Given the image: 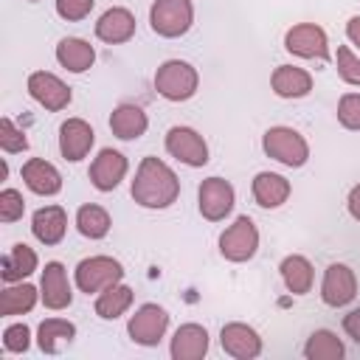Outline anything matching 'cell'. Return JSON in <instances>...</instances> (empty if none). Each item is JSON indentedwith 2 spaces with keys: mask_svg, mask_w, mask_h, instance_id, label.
I'll list each match as a JSON object with an SVG mask.
<instances>
[{
  "mask_svg": "<svg viewBox=\"0 0 360 360\" xmlns=\"http://www.w3.org/2000/svg\"><path fill=\"white\" fill-rule=\"evenodd\" d=\"M132 200L143 208H169L180 194L177 174L158 158H143L132 180Z\"/></svg>",
  "mask_w": 360,
  "mask_h": 360,
  "instance_id": "1",
  "label": "cell"
},
{
  "mask_svg": "<svg viewBox=\"0 0 360 360\" xmlns=\"http://www.w3.org/2000/svg\"><path fill=\"white\" fill-rule=\"evenodd\" d=\"M200 87L197 68L183 59H169L155 73V90L166 101H188Z\"/></svg>",
  "mask_w": 360,
  "mask_h": 360,
  "instance_id": "2",
  "label": "cell"
},
{
  "mask_svg": "<svg viewBox=\"0 0 360 360\" xmlns=\"http://www.w3.org/2000/svg\"><path fill=\"white\" fill-rule=\"evenodd\" d=\"M262 146H264L267 158H273V160H278L290 169L304 166L307 158H309V143L292 127H270L262 138Z\"/></svg>",
  "mask_w": 360,
  "mask_h": 360,
  "instance_id": "3",
  "label": "cell"
},
{
  "mask_svg": "<svg viewBox=\"0 0 360 360\" xmlns=\"http://www.w3.org/2000/svg\"><path fill=\"white\" fill-rule=\"evenodd\" d=\"M194 22L191 0H155L149 8V25L158 37L174 39L183 37Z\"/></svg>",
  "mask_w": 360,
  "mask_h": 360,
  "instance_id": "4",
  "label": "cell"
},
{
  "mask_svg": "<svg viewBox=\"0 0 360 360\" xmlns=\"http://www.w3.org/2000/svg\"><path fill=\"white\" fill-rule=\"evenodd\" d=\"M124 278V267L112 256H90L76 264V287L82 292H101Z\"/></svg>",
  "mask_w": 360,
  "mask_h": 360,
  "instance_id": "5",
  "label": "cell"
},
{
  "mask_svg": "<svg viewBox=\"0 0 360 360\" xmlns=\"http://www.w3.org/2000/svg\"><path fill=\"white\" fill-rule=\"evenodd\" d=\"M259 248V231L253 225L250 217H236L233 225H228L219 236V253L228 259V262H248L253 259Z\"/></svg>",
  "mask_w": 360,
  "mask_h": 360,
  "instance_id": "6",
  "label": "cell"
},
{
  "mask_svg": "<svg viewBox=\"0 0 360 360\" xmlns=\"http://www.w3.org/2000/svg\"><path fill=\"white\" fill-rule=\"evenodd\" d=\"M284 48L301 59H329V39L326 31L315 22H298L284 34Z\"/></svg>",
  "mask_w": 360,
  "mask_h": 360,
  "instance_id": "7",
  "label": "cell"
},
{
  "mask_svg": "<svg viewBox=\"0 0 360 360\" xmlns=\"http://www.w3.org/2000/svg\"><path fill=\"white\" fill-rule=\"evenodd\" d=\"M166 152L172 158H177L180 163L194 166V169H200V166L208 163V143L191 127H172L166 132Z\"/></svg>",
  "mask_w": 360,
  "mask_h": 360,
  "instance_id": "8",
  "label": "cell"
},
{
  "mask_svg": "<svg viewBox=\"0 0 360 360\" xmlns=\"http://www.w3.org/2000/svg\"><path fill=\"white\" fill-rule=\"evenodd\" d=\"M197 202H200V214L208 222H219V219H225L233 211L236 191H233V186L228 180L208 177V180H202V186L197 191Z\"/></svg>",
  "mask_w": 360,
  "mask_h": 360,
  "instance_id": "9",
  "label": "cell"
},
{
  "mask_svg": "<svg viewBox=\"0 0 360 360\" xmlns=\"http://www.w3.org/2000/svg\"><path fill=\"white\" fill-rule=\"evenodd\" d=\"M166 326H169V312L163 307H158V304H143L129 318L127 332L141 346H158L160 338L166 335Z\"/></svg>",
  "mask_w": 360,
  "mask_h": 360,
  "instance_id": "10",
  "label": "cell"
},
{
  "mask_svg": "<svg viewBox=\"0 0 360 360\" xmlns=\"http://www.w3.org/2000/svg\"><path fill=\"white\" fill-rule=\"evenodd\" d=\"M357 295V276L349 264H329L321 281V298L326 307H346Z\"/></svg>",
  "mask_w": 360,
  "mask_h": 360,
  "instance_id": "11",
  "label": "cell"
},
{
  "mask_svg": "<svg viewBox=\"0 0 360 360\" xmlns=\"http://www.w3.org/2000/svg\"><path fill=\"white\" fill-rule=\"evenodd\" d=\"M28 93H31L34 101H39L51 112H59L70 104V87L48 70H34L28 76Z\"/></svg>",
  "mask_w": 360,
  "mask_h": 360,
  "instance_id": "12",
  "label": "cell"
},
{
  "mask_svg": "<svg viewBox=\"0 0 360 360\" xmlns=\"http://www.w3.org/2000/svg\"><path fill=\"white\" fill-rule=\"evenodd\" d=\"M219 343H222L225 354H231L236 360H253V357L262 354V338H259V332L253 326H248V323H239V321L222 326Z\"/></svg>",
  "mask_w": 360,
  "mask_h": 360,
  "instance_id": "13",
  "label": "cell"
},
{
  "mask_svg": "<svg viewBox=\"0 0 360 360\" xmlns=\"http://www.w3.org/2000/svg\"><path fill=\"white\" fill-rule=\"evenodd\" d=\"M93 141H96V132L84 118H68L59 127V152L70 163L87 158V152L93 149Z\"/></svg>",
  "mask_w": 360,
  "mask_h": 360,
  "instance_id": "14",
  "label": "cell"
},
{
  "mask_svg": "<svg viewBox=\"0 0 360 360\" xmlns=\"http://www.w3.org/2000/svg\"><path fill=\"white\" fill-rule=\"evenodd\" d=\"M135 34V14L124 6H112L107 8L98 22H96V37L107 45H121V42H129Z\"/></svg>",
  "mask_w": 360,
  "mask_h": 360,
  "instance_id": "15",
  "label": "cell"
},
{
  "mask_svg": "<svg viewBox=\"0 0 360 360\" xmlns=\"http://www.w3.org/2000/svg\"><path fill=\"white\" fill-rule=\"evenodd\" d=\"M127 169H129V163H127V158H124L121 152H115V149H101L98 158L90 163V183H93L98 191H112V188L124 180Z\"/></svg>",
  "mask_w": 360,
  "mask_h": 360,
  "instance_id": "16",
  "label": "cell"
},
{
  "mask_svg": "<svg viewBox=\"0 0 360 360\" xmlns=\"http://www.w3.org/2000/svg\"><path fill=\"white\" fill-rule=\"evenodd\" d=\"M39 295H42V304L48 309H65L70 307L73 301V292H70V281H68V273L59 262H48L45 270H42V281H39Z\"/></svg>",
  "mask_w": 360,
  "mask_h": 360,
  "instance_id": "17",
  "label": "cell"
},
{
  "mask_svg": "<svg viewBox=\"0 0 360 360\" xmlns=\"http://www.w3.org/2000/svg\"><path fill=\"white\" fill-rule=\"evenodd\" d=\"M31 231L42 245H59L68 231V214L62 205H42L31 217Z\"/></svg>",
  "mask_w": 360,
  "mask_h": 360,
  "instance_id": "18",
  "label": "cell"
},
{
  "mask_svg": "<svg viewBox=\"0 0 360 360\" xmlns=\"http://www.w3.org/2000/svg\"><path fill=\"white\" fill-rule=\"evenodd\" d=\"M270 87L281 98H304L312 90V76L295 65H278L270 76Z\"/></svg>",
  "mask_w": 360,
  "mask_h": 360,
  "instance_id": "19",
  "label": "cell"
},
{
  "mask_svg": "<svg viewBox=\"0 0 360 360\" xmlns=\"http://www.w3.org/2000/svg\"><path fill=\"white\" fill-rule=\"evenodd\" d=\"M22 180L39 197L59 194V188H62V174L56 172V166H51L42 158H31V160L22 163Z\"/></svg>",
  "mask_w": 360,
  "mask_h": 360,
  "instance_id": "20",
  "label": "cell"
},
{
  "mask_svg": "<svg viewBox=\"0 0 360 360\" xmlns=\"http://www.w3.org/2000/svg\"><path fill=\"white\" fill-rule=\"evenodd\" d=\"M208 352V332L200 323H183L172 338L174 360H200Z\"/></svg>",
  "mask_w": 360,
  "mask_h": 360,
  "instance_id": "21",
  "label": "cell"
},
{
  "mask_svg": "<svg viewBox=\"0 0 360 360\" xmlns=\"http://www.w3.org/2000/svg\"><path fill=\"white\" fill-rule=\"evenodd\" d=\"M56 62H59L65 70H70V73H84V70L93 68L96 51H93V45H90L87 39L65 37V39H59V45H56Z\"/></svg>",
  "mask_w": 360,
  "mask_h": 360,
  "instance_id": "22",
  "label": "cell"
},
{
  "mask_svg": "<svg viewBox=\"0 0 360 360\" xmlns=\"http://www.w3.org/2000/svg\"><path fill=\"white\" fill-rule=\"evenodd\" d=\"M290 180L284 174H276V172H259L253 177V200L262 205V208H278L287 202L290 197Z\"/></svg>",
  "mask_w": 360,
  "mask_h": 360,
  "instance_id": "23",
  "label": "cell"
},
{
  "mask_svg": "<svg viewBox=\"0 0 360 360\" xmlns=\"http://www.w3.org/2000/svg\"><path fill=\"white\" fill-rule=\"evenodd\" d=\"M146 127H149V118H146V112L138 104H118L112 110V115H110V129L121 141L141 138L146 132Z\"/></svg>",
  "mask_w": 360,
  "mask_h": 360,
  "instance_id": "24",
  "label": "cell"
},
{
  "mask_svg": "<svg viewBox=\"0 0 360 360\" xmlns=\"http://www.w3.org/2000/svg\"><path fill=\"white\" fill-rule=\"evenodd\" d=\"M34 270H37V253H34L25 242H17V245L3 256V270H0V276H3L6 284H17V281L28 278Z\"/></svg>",
  "mask_w": 360,
  "mask_h": 360,
  "instance_id": "25",
  "label": "cell"
},
{
  "mask_svg": "<svg viewBox=\"0 0 360 360\" xmlns=\"http://www.w3.org/2000/svg\"><path fill=\"white\" fill-rule=\"evenodd\" d=\"M278 270H281V278H284V284H287V290H290L292 295H307V292L312 290L315 273H312V264H309L307 256L292 253V256H287V259L281 262Z\"/></svg>",
  "mask_w": 360,
  "mask_h": 360,
  "instance_id": "26",
  "label": "cell"
},
{
  "mask_svg": "<svg viewBox=\"0 0 360 360\" xmlns=\"http://www.w3.org/2000/svg\"><path fill=\"white\" fill-rule=\"evenodd\" d=\"M73 338H76V326L65 318H45L37 329V343L48 354H56L62 349V343H70Z\"/></svg>",
  "mask_w": 360,
  "mask_h": 360,
  "instance_id": "27",
  "label": "cell"
},
{
  "mask_svg": "<svg viewBox=\"0 0 360 360\" xmlns=\"http://www.w3.org/2000/svg\"><path fill=\"white\" fill-rule=\"evenodd\" d=\"M37 295H39V292H37V287H31V284H22V281L8 284V287L0 292V315H3V318H11V315H22V312L34 309Z\"/></svg>",
  "mask_w": 360,
  "mask_h": 360,
  "instance_id": "28",
  "label": "cell"
},
{
  "mask_svg": "<svg viewBox=\"0 0 360 360\" xmlns=\"http://www.w3.org/2000/svg\"><path fill=\"white\" fill-rule=\"evenodd\" d=\"M129 307H132V290L127 284H112V287L101 290L96 298V315L104 321H115Z\"/></svg>",
  "mask_w": 360,
  "mask_h": 360,
  "instance_id": "29",
  "label": "cell"
},
{
  "mask_svg": "<svg viewBox=\"0 0 360 360\" xmlns=\"http://www.w3.org/2000/svg\"><path fill=\"white\" fill-rule=\"evenodd\" d=\"M346 354L343 340L329 332V329H315L304 346V357L307 360H340Z\"/></svg>",
  "mask_w": 360,
  "mask_h": 360,
  "instance_id": "30",
  "label": "cell"
},
{
  "mask_svg": "<svg viewBox=\"0 0 360 360\" xmlns=\"http://www.w3.org/2000/svg\"><path fill=\"white\" fill-rule=\"evenodd\" d=\"M110 225H112L110 222V214L101 205H96V202H87V205H82L76 211V228L87 239H104L107 231H110Z\"/></svg>",
  "mask_w": 360,
  "mask_h": 360,
  "instance_id": "31",
  "label": "cell"
},
{
  "mask_svg": "<svg viewBox=\"0 0 360 360\" xmlns=\"http://www.w3.org/2000/svg\"><path fill=\"white\" fill-rule=\"evenodd\" d=\"M335 62H338L340 79H343L346 84H357V87H360V56H354L349 45H340V48H338Z\"/></svg>",
  "mask_w": 360,
  "mask_h": 360,
  "instance_id": "32",
  "label": "cell"
},
{
  "mask_svg": "<svg viewBox=\"0 0 360 360\" xmlns=\"http://www.w3.org/2000/svg\"><path fill=\"white\" fill-rule=\"evenodd\" d=\"M0 146H3V152H8V155L28 149V138L22 135V129L14 127L11 118H0Z\"/></svg>",
  "mask_w": 360,
  "mask_h": 360,
  "instance_id": "33",
  "label": "cell"
},
{
  "mask_svg": "<svg viewBox=\"0 0 360 360\" xmlns=\"http://www.w3.org/2000/svg\"><path fill=\"white\" fill-rule=\"evenodd\" d=\"M25 214V200L17 188H3L0 191V219L3 222H17Z\"/></svg>",
  "mask_w": 360,
  "mask_h": 360,
  "instance_id": "34",
  "label": "cell"
},
{
  "mask_svg": "<svg viewBox=\"0 0 360 360\" xmlns=\"http://www.w3.org/2000/svg\"><path fill=\"white\" fill-rule=\"evenodd\" d=\"M338 121L346 129H360V93H346L338 101Z\"/></svg>",
  "mask_w": 360,
  "mask_h": 360,
  "instance_id": "35",
  "label": "cell"
},
{
  "mask_svg": "<svg viewBox=\"0 0 360 360\" xmlns=\"http://www.w3.org/2000/svg\"><path fill=\"white\" fill-rule=\"evenodd\" d=\"M28 346H31V329H28L25 323H11V326H6V332H3V349H6V352L20 354V352H25Z\"/></svg>",
  "mask_w": 360,
  "mask_h": 360,
  "instance_id": "36",
  "label": "cell"
},
{
  "mask_svg": "<svg viewBox=\"0 0 360 360\" xmlns=\"http://www.w3.org/2000/svg\"><path fill=\"white\" fill-rule=\"evenodd\" d=\"M96 0H56V14L68 22H76V20H84L90 11H93Z\"/></svg>",
  "mask_w": 360,
  "mask_h": 360,
  "instance_id": "37",
  "label": "cell"
},
{
  "mask_svg": "<svg viewBox=\"0 0 360 360\" xmlns=\"http://www.w3.org/2000/svg\"><path fill=\"white\" fill-rule=\"evenodd\" d=\"M343 329H346V335H349L354 343H360V307L352 309V312L343 318Z\"/></svg>",
  "mask_w": 360,
  "mask_h": 360,
  "instance_id": "38",
  "label": "cell"
},
{
  "mask_svg": "<svg viewBox=\"0 0 360 360\" xmlns=\"http://www.w3.org/2000/svg\"><path fill=\"white\" fill-rule=\"evenodd\" d=\"M346 205H349V214H352V217L360 222V183H357V186L349 191V200H346Z\"/></svg>",
  "mask_w": 360,
  "mask_h": 360,
  "instance_id": "39",
  "label": "cell"
},
{
  "mask_svg": "<svg viewBox=\"0 0 360 360\" xmlns=\"http://www.w3.org/2000/svg\"><path fill=\"white\" fill-rule=\"evenodd\" d=\"M346 37L352 39V45L360 48V17H352V20L346 22Z\"/></svg>",
  "mask_w": 360,
  "mask_h": 360,
  "instance_id": "40",
  "label": "cell"
},
{
  "mask_svg": "<svg viewBox=\"0 0 360 360\" xmlns=\"http://www.w3.org/2000/svg\"><path fill=\"white\" fill-rule=\"evenodd\" d=\"M31 3H37V0H31Z\"/></svg>",
  "mask_w": 360,
  "mask_h": 360,
  "instance_id": "41",
  "label": "cell"
}]
</instances>
